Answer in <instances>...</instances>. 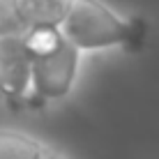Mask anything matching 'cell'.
Returning a JSON list of instances; mask_svg holds the SVG:
<instances>
[{
	"mask_svg": "<svg viewBox=\"0 0 159 159\" xmlns=\"http://www.w3.org/2000/svg\"><path fill=\"white\" fill-rule=\"evenodd\" d=\"M60 30L81 53L111 48L134 53L148 37V23L141 16H125L102 0H74Z\"/></svg>",
	"mask_w": 159,
	"mask_h": 159,
	"instance_id": "1",
	"label": "cell"
},
{
	"mask_svg": "<svg viewBox=\"0 0 159 159\" xmlns=\"http://www.w3.org/2000/svg\"><path fill=\"white\" fill-rule=\"evenodd\" d=\"M25 44L32 60L30 111L69 97L79 79L83 53L65 37L60 25L25 30Z\"/></svg>",
	"mask_w": 159,
	"mask_h": 159,
	"instance_id": "2",
	"label": "cell"
},
{
	"mask_svg": "<svg viewBox=\"0 0 159 159\" xmlns=\"http://www.w3.org/2000/svg\"><path fill=\"white\" fill-rule=\"evenodd\" d=\"M32 60L25 32L0 35V99L14 111H30Z\"/></svg>",
	"mask_w": 159,
	"mask_h": 159,
	"instance_id": "3",
	"label": "cell"
},
{
	"mask_svg": "<svg viewBox=\"0 0 159 159\" xmlns=\"http://www.w3.org/2000/svg\"><path fill=\"white\" fill-rule=\"evenodd\" d=\"M0 159H65L48 143L9 127H0Z\"/></svg>",
	"mask_w": 159,
	"mask_h": 159,
	"instance_id": "4",
	"label": "cell"
},
{
	"mask_svg": "<svg viewBox=\"0 0 159 159\" xmlns=\"http://www.w3.org/2000/svg\"><path fill=\"white\" fill-rule=\"evenodd\" d=\"M74 0H16L25 30L42 25H60Z\"/></svg>",
	"mask_w": 159,
	"mask_h": 159,
	"instance_id": "5",
	"label": "cell"
},
{
	"mask_svg": "<svg viewBox=\"0 0 159 159\" xmlns=\"http://www.w3.org/2000/svg\"><path fill=\"white\" fill-rule=\"evenodd\" d=\"M14 32H25L16 0H0V35H14Z\"/></svg>",
	"mask_w": 159,
	"mask_h": 159,
	"instance_id": "6",
	"label": "cell"
}]
</instances>
